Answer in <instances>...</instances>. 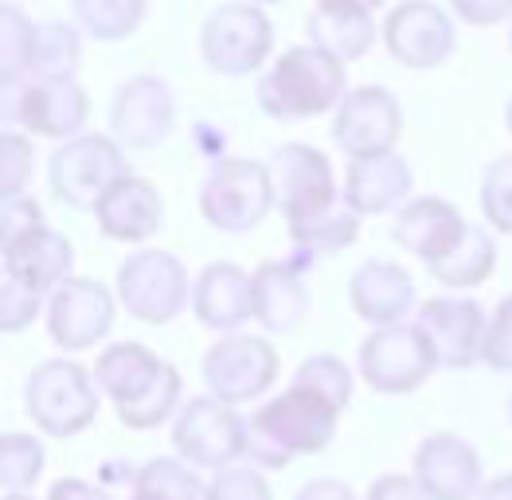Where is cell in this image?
I'll return each instance as SVG.
<instances>
[{"instance_id":"obj_1","label":"cell","mask_w":512,"mask_h":500,"mask_svg":"<svg viewBox=\"0 0 512 500\" xmlns=\"http://www.w3.org/2000/svg\"><path fill=\"white\" fill-rule=\"evenodd\" d=\"M341 411L317 391L290 383L247 418V461L262 473H278L294 458H309L333 446Z\"/></svg>"},{"instance_id":"obj_2","label":"cell","mask_w":512,"mask_h":500,"mask_svg":"<svg viewBox=\"0 0 512 500\" xmlns=\"http://www.w3.org/2000/svg\"><path fill=\"white\" fill-rule=\"evenodd\" d=\"M344 94H348L344 63L325 55L313 43L282 51L274 59V67L255 86L262 114L274 122H309V118H321L329 110L337 114Z\"/></svg>"},{"instance_id":"obj_3","label":"cell","mask_w":512,"mask_h":500,"mask_svg":"<svg viewBox=\"0 0 512 500\" xmlns=\"http://www.w3.org/2000/svg\"><path fill=\"white\" fill-rule=\"evenodd\" d=\"M102 391L94 372H86L79 360L55 356L36 364L24 379V411L47 438H75L98 418Z\"/></svg>"},{"instance_id":"obj_4","label":"cell","mask_w":512,"mask_h":500,"mask_svg":"<svg viewBox=\"0 0 512 500\" xmlns=\"http://www.w3.org/2000/svg\"><path fill=\"white\" fill-rule=\"evenodd\" d=\"M274 208L270 165L251 157H223L204 172L200 215L219 235H251Z\"/></svg>"},{"instance_id":"obj_5","label":"cell","mask_w":512,"mask_h":500,"mask_svg":"<svg viewBox=\"0 0 512 500\" xmlns=\"http://www.w3.org/2000/svg\"><path fill=\"white\" fill-rule=\"evenodd\" d=\"M122 176H129L126 149L110 133H79L47 157V188L71 211H94Z\"/></svg>"},{"instance_id":"obj_6","label":"cell","mask_w":512,"mask_h":500,"mask_svg":"<svg viewBox=\"0 0 512 500\" xmlns=\"http://www.w3.org/2000/svg\"><path fill=\"white\" fill-rule=\"evenodd\" d=\"M274 51V24L251 0L219 4L200 24V59L223 79H247L266 67Z\"/></svg>"},{"instance_id":"obj_7","label":"cell","mask_w":512,"mask_h":500,"mask_svg":"<svg viewBox=\"0 0 512 500\" xmlns=\"http://www.w3.org/2000/svg\"><path fill=\"white\" fill-rule=\"evenodd\" d=\"M114 293L133 321L169 325L184 313V305H192V278L172 250L141 247L118 266Z\"/></svg>"},{"instance_id":"obj_8","label":"cell","mask_w":512,"mask_h":500,"mask_svg":"<svg viewBox=\"0 0 512 500\" xmlns=\"http://www.w3.org/2000/svg\"><path fill=\"white\" fill-rule=\"evenodd\" d=\"M172 450L192 469H231L247 458V418L212 395L188 399L172 418Z\"/></svg>"},{"instance_id":"obj_9","label":"cell","mask_w":512,"mask_h":500,"mask_svg":"<svg viewBox=\"0 0 512 500\" xmlns=\"http://www.w3.org/2000/svg\"><path fill=\"white\" fill-rule=\"evenodd\" d=\"M266 165H270V180H274V204L286 215V227L321 219L325 211L341 204V188L333 180L329 153H321L305 141H286L270 153Z\"/></svg>"},{"instance_id":"obj_10","label":"cell","mask_w":512,"mask_h":500,"mask_svg":"<svg viewBox=\"0 0 512 500\" xmlns=\"http://www.w3.org/2000/svg\"><path fill=\"white\" fill-rule=\"evenodd\" d=\"M278 372H282V364H278L274 344L255 333L219 336L204 352V364H200L208 395L227 403V407H243L258 395H266L274 387Z\"/></svg>"},{"instance_id":"obj_11","label":"cell","mask_w":512,"mask_h":500,"mask_svg":"<svg viewBox=\"0 0 512 500\" xmlns=\"http://www.w3.org/2000/svg\"><path fill=\"white\" fill-rule=\"evenodd\" d=\"M380 40L399 67L434 71L454 55L458 28L454 16L434 0H399L380 24Z\"/></svg>"},{"instance_id":"obj_12","label":"cell","mask_w":512,"mask_h":500,"mask_svg":"<svg viewBox=\"0 0 512 500\" xmlns=\"http://www.w3.org/2000/svg\"><path fill=\"white\" fill-rule=\"evenodd\" d=\"M356 360H360V379L376 395H411L438 372L434 352L419 333V325L372 329L360 340Z\"/></svg>"},{"instance_id":"obj_13","label":"cell","mask_w":512,"mask_h":500,"mask_svg":"<svg viewBox=\"0 0 512 500\" xmlns=\"http://www.w3.org/2000/svg\"><path fill=\"white\" fill-rule=\"evenodd\" d=\"M118 293H110L98 278H67L55 293H47V336L59 352H86L102 344L114 317H118Z\"/></svg>"},{"instance_id":"obj_14","label":"cell","mask_w":512,"mask_h":500,"mask_svg":"<svg viewBox=\"0 0 512 500\" xmlns=\"http://www.w3.org/2000/svg\"><path fill=\"white\" fill-rule=\"evenodd\" d=\"M176 125V94L161 75H133L114 90L110 137L126 153H153Z\"/></svg>"},{"instance_id":"obj_15","label":"cell","mask_w":512,"mask_h":500,"mask_svg":"<svg viewBox=\"0 0 512 500\" xmlns=\"http://www.w3.org/2000/svg\"><path fill=\"white\" fill-rule=\"evenodd\" d=\"M415 325L430 344L438 368L466 372L473 364H481L485 329H489V313L481 309V301H473V297H427L415 313Z\"/></svg>"},{"instance_id":"obj_16","label":"cell","mask_w":512,"mask_h":500,"mask_svg":"<svg viewBox=\"0 0 512 500\" xmlns=\"http://www.w3.org/2000/svg\"><path fill=\"white\" fill-rule=\"evenodd\" d=\"M403 137V106L384 86H356L333 114V145L348 161L391 153Z\"/></svg>"},{"instance_id":"obj_17","label":"cell","mask_w":512,"mask_h":500,"mask_svg":"<svg viewBox=\"0 0 512 500\" xmlns=\"http://www.w3.org/2000/svg\"><path fill=\"white\" fill-rule=\"evenodd\" d=\"M8 118H16V125L32 137L63 145L90 122V94L79 79H28L16 86V106L8 110Z\"/></svg>"},{"instance_id":"obj_18","label":"cell","mask_w":512,"mask_h":500,"mask_svg":"<svg viewBox=\"0 0 512 500\" xmlns=\"http://www.w3.org/2000/svg\"><path fill=\"white\" fill-rule=\"evenodd\" d=\"M411 477L423 485L430 500H477L485 477L481 458L466 438L458 434H427L411 458Z\"/></svg>"},{"instance_id":"obj_19","label":"cell","mask_w":512,"mask_h":500,"mask_svg":"<svg viewBox=\"0 0 512 500\" xmlns=\"http://www.w3.org/2000/svg\"><path fill=\"white\" fill-rule=\"evenodd\" d=\"M466 231H470L466 215L442 196H411L391 219V239L407 254L423 258L427 266L450 258L454 247L466 239Z\"/></svg>"},{"instance_id":"obj_20","label":"cell","mask_w":512,"mask_h":500,"mask_svg":"<svg viewBox=\"0 0 512 500\" xmlns=\"http://www.w3.org/2000/svg\"><path fill=\"white\" fill-rule=\"evenodd\" d=\"M348 305L360 321H368L372 329H391V325H407V317L419 305L415 278L384 258H368L364 266L352 270L348 278Z\"/></svg>"},{"instance_id":"obj_21","label":"cell","mask_w":512,"mask_h":500,"mask_svg":"<svg viewBox=\"0 0 512 500\" xmlns=\"http://www.w3.org/2000/svg\"><path fill=\"white\" fill-rule=\"evenodd\" d=\"M192 313L204 329L219 336L239 333L247 321H255V286L251 274L235 262H212L192 282Z\"/></svg>"},{"instance_id":"obj_22","label":"cell","mask_w":512,"mask_h":500,"mask_svg":"<svg viewBox=\"0 0 512 500\" xmlns=\"http://www.w3.org/2000/svg\"><path fill=\"white\" fill-rule=\"evenodd\" d=\"M411 192H415V172H411V165L395 149L391 153H376V157H356L344 168L341 200L360 219L399 211L411 200Z\"/></svg>"},{"instance_id":"obj_23","label":"cell","mask_w":512,"mask_h":500,"mask_svg":"<svg viewBox=\"0 0 512 500\" xmlns=\"http://www.w3.org/2000/svg\"><path fill=\"white\" fill-rule=\"evenodd\" d=\"M0 258H4V278L24 282L28 290L36 293H55L71 278L75 247H71V239L63 231L40 223L20 239L0 243Z\"/></svg>"},{"instance_id":"obj_24","label":"cell","mask_w":512,"mask_h":500,"mask_svg":"<svg viewBox=\"0 0 512 500\" xmlns=\"http://www.w3.org/2000/svg\"><path fill=\"white\" fill-rule=\"evenodd\" d=\"M94 223L106 239L114 243H145L161 231V219H165V200L157 192L153 180L145 176H122L98 204H94Z\"/></svg>"},{"instance_id":"obj_25","label":"cell","mask_w":512,"mask_h":500,"mask_svg":"<svg viewBox=\"0 0 512 500\" xmlns=\"http://www.w3.org/2000/svg\"><path fill=\"white\" fill-rule=\"evenodd\" d=\"M305 258L286 262H262L251 274L255 286V321L266 333H294L309 317V286H305Z\"/></svg>"},{"instance_id":"obj_26","label":"cell","mask_w":512,"mask_h":500,"mask_svg":"<svg viewBox=\"0 0 512 500\" xmlns=\"http://www.w3.org/2000/svg\"><path fill=\"white\" fill-rule=\"evenodd\" d=\"M305 32L309 43L321 47L325 55L348 63H360L376 40H380V24H376V12L368 8H356V4H317L305 20Z\"/></svg>"},{"instance_id":"obj_27","label":"cell","mask_w":512,"mask_h":500,"mask_svg":"<svg viewBox=\"0 0 512 500\" xmlns=\"http://www.w3.org/2000/svg\"><path fill=\"white\" fill-rule=\"evenodd\" d=\"M161 356L137 340H118L110 348H102V356L94 360V383L102 395H110V403H126L141 387H149L161 372Z\"/></svg>"},{"instance_id":"obj_28","label":"cell","mask_w":512,"mask_h":500,"mask_svg":"<svg viewBox=\"0 0 512 500\" xmlns=\"http://www.w3.org/2000/svg\"><path fill=\"white\" fill-rule=\"evenodd\" d=\"M83 63V32L67 20H40L32 36L28 79H75Z\"/></svg>"},{"instance_id":"obj_29","label":"cell","mask_w":512,"mask_h":500,"mask_svg":"<svg viewBox=\"0 0 512 500\" xmlns=\"http://www.w3.org/2000/svg\"><path fill=\"white\" fill-rule=\"evenodd\" d=\"M493 270H497V239L485 227L470 223L466 239L454 247V254L430 266V278L442 282L446 290H477L493 278Z\"/></svg>"},{"instance_id":"obj_30","label":"cell","mask_w":512,"mask_h":500,"mask_svg":"<svg viewBox=\"0 0 512 500\" xmlns=\"http://www.w3.org/2000/svg\"><path fill=\"white\" fill-rule=\"evenodd\" d=\"M180 391H184V379H180V372L165 360L157 379H153L149 387H141L133 399L118 403L114 415H118V422H122L126 430H157L161 422H169V418L180 415V407H184V403H180Z\"/></svg>"},{"instance_id":"obj_31","label":"cell","mask_w":512,"mask_h":500,"mask_svg":"<svg viewBox=\"0 0 512 500\" xmlns=\"http://www.w3.org/2000/svg\"><path fill=\"white\" fill-rule=\"evenodd\" d=\"M149 0H71L75 28L98 43H122L145 24Z\"/></svg>"},{"instance_id":"obj_32","label":"cell","mask_w":512,"mask_h":500,"mask_svg":"<svg viewBox=\"0 0 512 500\" xmlns=\"http://www.w3.org/2000/svg\"><path fill=\"white\" fill-rule=\"evenodd\" d=\"M290 231V243L298 250V258L313 262L321 254H341L356 243L360 235V215L348 208V204H337L333 211H325L321 219H309V223H298V227H286Z\"/></svg>"},{"instance_id":"obj_33","label":"cell","mask_w":512,"mask_h":500,"mask_svg":"<svg viewBox=\"0 0 512 500\" xmlns=\"http://www.w3.org/2000/svg\"><path fill=\"white\" fill-rule=\"evenodd\" d=\"M133 497L129 500H204L200 485V469H192L180 458H149L145 465H137L133 477Z\"/></svg>"},{"instance_id":"obj_34","label":"cell","mask_w":512,"mask_h":500,"mask_svg":"<svg viewBox=\"0 0 512 500\" xmlns=\"http://www.w3.org/2000/svg\"><path fill=\"white\" fill-rule=\"evenodd\" d=\"M43 465H47V450H43L40 434H28V430L0 434V485H4V497L32 493V485H40Z\"/></svg>"},{"instance_id":"obj_35","label":"cell","mask_w":512,"mask_h":500,"mask_svg":"<svg viewBox=\"0 0 512 500\" xmlns=\"http://www.w3.org/2000/svg\"><path fill=\"white\" fill-rule=\"evenodd\" d=\"M32 36H36V24L28 20V12L16 4H4L0 8V83L4 90L28 83Z\"/></svg>"},{"instance_id":"obj_36","label":"cell","mask_w":512,"mask_h":500,"mask_svg":"<svg viewBox=\"0 0 512 500\" xmlns=\"http://www.w3.org/2000/svg\"><path fill=\"white\" fill-rule=\"evenodd\" d=\"M294 383H298V387H309V391H317L321 399H329V403L344 415V407L352 403V391H356V372L344 364L341 356H333V352H317V356H309L298 372H294Z\"/></svg>"},{"instance_id":"obj_37","label":"cell","mask_w":512,"mask_h":500,"mask_svg":"<svg viewBox=\"0 0 512 500\" xmlns=\"http://www.w3.org/2000/svg\"><path fill=\"white\" fill-rule=\"evenodd\" d=\"M477 204L485 215V227L497 235H512V153L493 157L481 172Z\"/></svg>"},{"instance_id":"obj_38","label":"cell","mask_w":512,"mask_h":500,"mask_svg":"<svg viewBox=\"0 0 512 500\" xmlns=\"http://www.w3.org/2000/svg\"><path fill=\"white\" fill-rule=\"evenodd\" d=\"M36 168V149L24 129H4L0 133V200L24 196L28 180Z\"/></svg>"},{"instance_id":"obj_39","label":"cell","mask_w":512,"mask_h":500,"mask_svg":"<svg viewBox=\"0 0 512 500\" xmlns=\"http://www.w3.org/2000/svg\"><path fill=\"white\" fill-rule=\"evenodd\" d=\"M204 500H274V489L266 481V473L255 465H231L212 473Z\"/></svg>"},{"instance_id":"obj_40","label":"cell","mask_w":512,"mask_h":500,"mask_svg":"<svg viewBox=\"0 0 512 500\" xmlns=\"http://www.w3.org/2000/svg\"><path fill=\"white\" fill-rule=\"evenodd\" d=\"M43 309V293L28 290L24 282L0 278V333H24Z\"/></svg>"},{"instance_id":"obj_41","label":"cell","mask_w":512,"mask_h":500,"mask_svg":"<svg viewBox=\"0 0 512 500\" xmlns=\"http://www.w3.org/2000/svg\"><path fill=\"white\" fill-rule=\"evenodd\" d=\"M481 364H489L493 372H512V293L497 301V309L489 313V329H485V348H481Z\"/></svg>"},{"instance_id":"obj_42","label":"cell","mask_w":512,"mask_h":500,"mask_svg":"<svg viewBox=\"0 0 512 500\" xmlns=\"http://www.w3.org/2000/svg\"><path fill=\"white\" fill-rule=\"evenodd\" d=\"M40 223H47V219H43V208L32 196H8V200H0V243H12V239L28 235Z\"/></svg>"},{"instance_id":"obj_43","label":"cell","mask_w":512,"mask_h":500,"mask_svg":"<svg viewBox=\"0 0 512 500\" xmlns=\"http://www.w3.org/2000/svg\"><path fill=\"white\" fill-rule=\"evenodd\" d=\"M450 12L473 28H497L512 16V0H450Z\"/></svg>"},{"instance_id":"obj_44","label":"cell","mask_w":512,"mask_h":500,"mask_svg":"<svg viewBox=\"0 0 512 500\" xmlns=\"http://www.w3.org/2000/svg\"><path fill=\"white\" fill-rule=\"evenodd\" d=\"M364 500H430L411 473H384L368 485Z\"/></svg>"},{"instance_id":"obj_45","label":"cell","mask_w":512,"mask_h":500,"mask_svg":"<svg viewBox=\"0 0 512 500\" xmlns=\"http://www.w3.org/2000/svg\"><path fill=\"white\" fill-rule=\"evenodd\" d=\"M47 500H114L106 485H94L83 477H59L55 485H47Z\"/></svg>"},{"instance_id":"obj_46","label":"cell","mask_w":512,"mask_h":500,"mask_svg":"<svg viewBox=\"0 0 512 500\" xmlns=\"http://www.w3.org/2000/svg\"><path fill=\"white\" fill-rule=\"evenodd\" d=\"M294 500H360V497L344 481H337V477H313V481L301 485Z\"/></svg>"},{"instance_id":"obj_47","label":"cell","mask_w":512,"mask_h":500,"mask_svg":"<svg viewBox=\"0 0 512 500\" xmlns=\"http://www.w3.org/2000/svg\"><path fill=\"white\" fill-rule=\"evenodd\" d=\"M477 500H512V473H497L493 481H485Z\"/></svg>"},{"instance_id":"obj_48","label":"cell","mask_w":512,"mask_h":500,"mask_svg":"<svg viewBox=\"0 0 512 500\" xmlns=\"http://www.w3.org/2000/svg\"><path fill=\"white\" fill-rule=\"evenodd\" d=\"M317 4H356V8H368V12H380L387 0H317Z\"/></svg>"},{"instance_id":"obj_49","label":"cell","mask_w":512,"mask_h":500,"mask_svg":"<svg viewBox=\"0 0 512 500\" xmlns=\"http://www.w3.org/2000/svg\"><path fill=\"white\" fill-rule=\"evenodd\" d=\"M251 4H258V8H270V4H286V0H251Z\"/></svg>"},{"instance_id":"obj_50","label":"cell","mask_w":512,"mask_h":500,"mask_svg":"<svg viewBox=\"0 0 512 500\" xmlns=\"http://www.w3.org/2000/svg\"><path fill=\"white\" fill-rule=\"evenodd\" d=\"M505 125H509V133H512V98H509V106H505Z\"/></svg>"},{"instance_id":"obj_51","label":"cell","mask_w":512,"mask_h":500,"mask_svg":"<svg viewBox=\"0 0 512 500\" xmlns=\"http://www.w3.org/2000/svg\"><path fill=\"white\" fill-rule=\"evenodd\" d=\"M4 500H36V497H28V493H16V497H4Z\"/></svg>"},{"instance_id":"obj_52","label":"cell","mask_w":512,"mask_h":500,"mask_svg":"<svg viewBox=\"0 0 512 500\" xmlns=\"http://www.w3.org/2000/svg\"><path fill=\"white\" fill-rule=\"evenodd\" d=\"M509 426H512V399H509Z\"/></svg>"},{"instance_id":"obj_53","label":"cell","mask_w":512,"mask_h":500,"mask_svg":"<svg viewBox=\"0 0 512 500\" xmlns=\"http://www.w3.org/2000/svg\"><path fill=\"white\" fill-rule=\"evenodd\" d=\"M509 51H512V32H509Z\"/></svg>"}]
</instances>
